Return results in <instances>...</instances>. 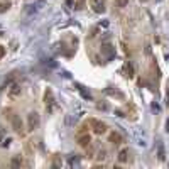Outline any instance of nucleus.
<instances>
[{
	"label": "nucleus",
	"instance_id": "16",
	"mask_svg": "<svg viewBox=\"0 0 169 169\" xmlns=\"http://www.w3.org/2000/svg\"><path fill=\"white\" fill-rule=\"evenodd\" d=\"M117 5L120 7V9H124V7L129 5V0H117Z\"/></svg>",
	"mask_w": 169,
	"mask_h": 169
},
{
	"label": "nucleus",
	"instance_id": "5",
	"mask_svg": "<svg viewBox=\"0 0 169 169\" xmlns=\"http://www.w3.org/2000/svg\"><path fill=\"white\" fill-rule=\"evenodd\" d=\"M102 53H103L107 57H110V59L115 56V49H113L110 44H103V46H102Z\"/></svg>",
	"mask_w": 169,
	"mask_h": 169
},
{
	"label": "nucleus",
	"instance_id": "19",
	"mask_svg": "<svg viewBox=\"0 0 169 169\" xmlns=\"http://www.w3.org/2000/svg\"><path fill=\"white\" fill-rule=\"evenodd\" d=\"M152 110H154V112H159V105H157V103H152Z\"/></svg>",
	"mask_w": 169,
	"mask_h": 169
},
{
	"label": "nucleus",
	"instance_id": "1",
	"mask_svg": "<svg viewBox=\"0 0 169 169\" xmlns=\"http://www.w3.org/2000/svg\"><path fill=\"white\" fill-rule=\"evenodd\" d=\"M27 122H29V129H31V130H34V129L39 127V124H41V118H39V115L36 113V112H32V113H29Z\"/></svg>",
	"mask_w": 169,
	"mask_h": 169
},
{
	"label": "nucleus",
	"instance_id": "23",
	"mask_svg": "<svg viewBox=\"0 0 169 169\" xmlns=\"http://www.w3.org/2000/svg\"><path fill=\"white\" fill-rule=\"evenodd\" d=\"M167 166H169V161H167Z\"/></svg>",
	"mask_w": 169,
	"mask_h": 169
},
{
	"label": "nucleus",
	"instance_id": "3",
	"mask_svg": "<svg viewBox=\"0 0 169 169\" xmlns=\"http://www.w3.org/2000/svg\"><path fill=\"white\" fill-rule=\"evenodd\" d=\"M90 124L95 127V132L96 134H103V132H107V125L103 124V122H98V120H90Z\"/></svg>",
	"mask_w": 169,
	"mask_h": 169
},
{
	"label": "nucleus",
	"instance_id": "17",
	"mask_svg": "<svg viewBox=\"0 0 169 169\" xmlns=\"http://www.w3.org/2000/svg\"><path fill=\"white\" fill-rule=\"evenodd\" d=\"M20 164H22V161H20L19 157H14V159H12V166H14V167L20 166Z\"/></svg>",
	"mask_w": 169,
	"mask_h": 169
},
{
	"label": "nucleus",
	"instance_id": "8",
	"mask_svg": "<svg viewBox=\"0 0 169 169\" xmlns=\"http://www.w3.org/2000/svg\"><path fill=\"white\" fill-rule=\"evenodd\" d=\"M74 122H76V117H74V115H66V117H64V127L66 129H71L74 125Z\"/></svg>",
	"mask_w": 169,
	"mask_h": 169
},
{
	"label": "nucleus",
	"instance_id": "15",
	"mask_svg": "<svg viewBox=\"0 0 169 169\" xmlns=\"http://www.w3.org/2000/svg\"><path fill=\"white\" fill-rule=\"evenodd\" d=\"M68 163H70V166H74V164H78V163H80V157H78V156L70 157V159H68Z\"/></svg>",
	"mask_w": 169,
	"mask_h": 169
},
{
	"label": "nucleus",
	"instance_id": "6",
	"mask_svg": "<svg viewBox=\"0 0 169 169\" xmlns=\"http://www.w3.org/2000/svg\"><path fill=\"white\" fill-rule=\"evenodd\" d=\"M157 159H159V161L166 159V149H164V144L161 141L157 142Z\"/></svg>",
	"mask_w": 169,
	"mask_h": 169
},
{
	"label": "nucleus",
	"instance_id": "7",
	"mask_svg": "<svg viewBox=\"0 0 169 169\" xmlns=\"http://www.w3.org/2000/svg\"><path fill=\"white\" fill-rule=\"evenodd\" d=\"M53 105H54V98H53V93L48 91V93H46V108H48V112H53Z\"/></svg>",
	"mask_w": 169,
	"mask_h": 169
},
{
	"label": "nucleus",
	"instance_id": "18",
	"mask_svg": "<svg viewBox=\"0 0 169 169\" xmlns=\"http://www.w3.org/2000/svg\"><path fill=\"white\" fill-rule=\"evenodd\" d=\"M98 157H100V159H105V157H107V150H100V152H98Z\"/></svg>",
	"mask_w": 169,
	"mask_h": 169
},
{
	"label": "nucleus",
	"instance_id": "20",
	"mask_svg": "<svg viewBox=\"0 0 169 169\" xmlns=\"http://www.w3.org/2000/svg\"><path fill=\"white\" fill-rule=\"evenodd\" d=\"M10 142H12V141H10V139H5V141H3V144H2V146H3V147H7V146H9Z\"/></svg>",
	"mask_w": 169,
	"mask_h": 169
},
{
	"label": "nucleus",
	"instance_id": "4",
	"mask_svg": "<svg viewBox=\"0 0 169 169\" xmlns=\"http://www.w3.org/2000/svg\"><path fill=\"white\" fill-rule=\"evenodd\" d=\"M91 5L95 12H98V14L105 12V0H91Z\"/></svg>",
	"mask_w": 169,
	"mask_h": 169
},
{
	"label": "nucleus",
	"instance_id": "2",
	"mask_svg": "<svg viewBox=\"0 0 169 169\" xmlns=\"http://www.w3.org/2000/svg\"><path fill=\"white\" fill-rule=\"evenodd\" d=\"M10 124H12V127L15 132H22V120H20L17 115H10Z\"/></svg>",
	"mask_w": 169,
	"mask_h": 169
},
{
	"label": "nucleus",
	"instance_id": "10",
	"mask_svg": "<svg viewBox=\"0 0 169 169\" xmlns=\"http://www.w3.org/2000/svg\"><path fill=\"white\" fill-rule=\"evenodd\" d=\"M129 161V149H122L118 152V163H127Z\"/></svg>",
	"mask_w": 169,
	"mask_h": 169
},
{
	"label": "nucleus",
	"instance_id": "13",
	"mask_svg": "<svg viewBox=\"0 0 169 169\" xmlns=\"http://www.w3.org/2000/svg\"><path fill=\"white\" fill-rule=\"evenodd\" d=\"M124 70H125V76H127V78H132V76H134V68H132V64H130V63L125 64Z\"/></svg>",
	"mask_w": 169,
	"mask_h": 169
},
{
	"label": "nucleus",
	"instance_id": "11",
	"mask_svg": "<svg viewBox=\"0 0 169 169\" xmlns=\"http://www.w3.org/2000/svg\"><path fill=\"white\" fill-rule=\"evenodd\" d=\"M110 142L115 144V146H118V144L122 142V135L117 134V132H112V134H110Z\"/></svg>",
	"mask_w": 169,
	"mask_h": 169
},
{
	"label": "nucleus",
	"instance_id": "22",
	"mask_svg": "<svg viewBox=\"0 0 169 169\" xmlns=\"http://www.w3.org/2000/svg\"><path fill=\"white\" fill-rule=\"evenodd\" d=\"M3 56V48H0V57Z\"/></svg>",
	"mask_w": 169,
	"mask_h": 169
},
{
	"label": "nucleus",
	"instance_id": "14",
	"mask_svg": "<svg viewBox=\"0 0 169 169\" xmlns=\"http://www.w3.org/2000/svg\"><path fill=\"white\" fill-rule=\"evenodd\" d=\"M78 90H80L81 96H83L85 100H91V95H90V93L86 91V90H85V88H83V86H81V85H78Z\"/></svg>",
	"mask_w": 169,
	"mask_h": 169
},
{
	"label": "nucleus",
	"instance_id": "21",
	"mask_svg": "<svg viewBox=\"0 0 169 169\" xmlns=\"http://www.w3.org/2000/svg\"><path fill=\"white\" fill-rule=\"evenodd\" d=\"M166 132H169V120L166 122Z\"/></svg>",
	"mask_w": 169,
	"mask_h": 169
},
{
	"label": "nucleus",
	"instance_id": "12",
	"mask_svg": "<svg viewBox=\"0 0 169 169\" xmlns=\"http://www.w3.org/2000/svg\"><path fill=\"white\" fill-rule=\"evenodd\" d=\"M78 142H80V146L88 147V146H90V142H91V139H90V135H88V134H86V135H81V137L78 139Z\"/></svg>",
	"mask_w": 169,
	"mask_h": 169
},
{
	"label": "nucleus",
	"instance_id": "9",
	"mask_svg": "<svg viewBox=\"0 0 169 169\" xmlns=\"http://www.w3.org/2000/svg\"><path fill=\"white\" fill-rule=\"evenodd\" d=\"M20 91H22L20 85H12V88L9 90V95L12 96V98H15V96H19V95H20Z\"/></svg>",
	"mask_w": 169,
	"mask_h": 169
}]
</instances>
